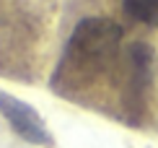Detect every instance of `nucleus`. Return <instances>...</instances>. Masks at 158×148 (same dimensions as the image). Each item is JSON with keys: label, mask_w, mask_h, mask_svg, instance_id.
Listing matches in <instances>:
<instances>
[{"label": "nucleus", "mask_w": 158, "mask_h": 148, "mask_svg": "<svg viewBox=\"0 0 158 148\" xmlns=\"http://www.w3.org/2000/svg\"><path fill=\"white\" fill-rule=\"evenodd\" d=\"M119 42H122V26L114 24L111 18L104 16L83 18L68 39L60 73L68 70V78L75 76L81 81L101 76L114 63L117 52H119Z\"/></svg>", "instance_id": "f257e3e1"}, {"label": "nucleus", "mask_w": 158, "mask_h": 148, "mask_svg": "<svg viewBox=\"0 0 158 148\" xmlns=\"http://www.w3.org/2000/svg\"><path fill=\"white\" fill-rule=\"evenodd\" d=\"M153 70H156V52L143 42L130 47V94L135 96V102H140L143 94L148 91L150 81H153Z\"/></svg>", "instance_id": "7ed1b4c3"}, {"label": "nucleus", "mask_w": 158, "mask_h": 148, "mask_svg": "<svg viewBox=\"0 0 158 148\" xmlns=\"http://www.w3.org/2000/svg\"><path fill=\"white\" fill-rule=\"evenodd\" d=\"M0 114L8 120L13 133H16L18 138H23L26 143L42 146V148H49L52 143H55L52 133L47 130L44 120L39 117V112L34 109V107H29L26 102L10 96V94H5V91H0Z\"/></svg>", "instance_id": "f03ea898"}, {"label": "nucleus", "mask_w": 158, "mask_h": 148, "mask_svg": "<svg viewBox=\"0 0 158 148\" xmlns=\"http://www.w3.org/2000/svg\"><path fill=\"white\" fill-rule=\"evenodd\" d=\"M122 8L135 21L145 26H158V0H122Z\"/></svg>", "instance_id": "20e7f679"}]
</instances>
